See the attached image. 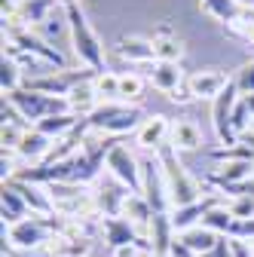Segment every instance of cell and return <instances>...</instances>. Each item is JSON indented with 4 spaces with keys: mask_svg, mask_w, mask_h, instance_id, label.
<instances>
[{
    "mask_svg": "<svg viewBox=\"0 0 254 257\" xmlns=\"http://www.w3.org/2000/svg\"><path fill=\"white\" fill-rule=\"evenodd\" d=\"M236 104H239V89L230 80V86L220 92L217 98H214V104H211V125H214V135L220 138L224 147L239 144V138L233 132V110H236Z\"/></svg>",
    "mask_w": 254,
    "mask_h": 257,
    "instance_id": "obj_8",
    "label": "cell"
},
{
    "mask_svg": "<svg viewBox=\"0 0 254 257\" xmlns=\"http://www.w3.org/2000/svg\"><path fill=\"white\" fill-rule=\"evenodd\" d=\"M217 187L220 193H227L230 199H239V196H254V181H242V184H211Z\"/></svg>",
    "mask_w": 254,
    "mask_h": 257,
    "instance_id": "obj_37",
    "label": "cell"
},
{
    "mask_svg": "<svg viewBox=\"0 0 254 257\" xmlns=\"http://www.w3.org/2000/svg\"><path fill=\"white\" fill-rule=\"evenodd\" d=\"M242 104L251 110V116H254V95H245V98H242Z\"/></svg>",
    "mask_w": 254,
    "mask_h": 257,
    "instance_id": "obj_44",
    "label": "cell"
},
{
    "mask_svg": "<svg viewBox=\"0 0 254 257\" xmlns=\"http://www.w3.org/2000/svg\"><path fill=\"white\" fill-rule=\"evenodd\" d=\"M211 159H217V163H239V159H245V163H254V150L245 147V144L217 147V150H211Z\"/></svg>",
    "mask_w": 254,
    "mask_h": 257,
    "instance_id": "obj_34",
    "label": "cell"
},
{
    "mask_svg": "<svg viewBox=\"0 0 254 257\" xmlns=\"http://www.w3.org/2000/svg\"><path fill=\"white\" fill-rule=\"evenodd\" d=\"M4 184H10V187L19 193V196L28 202L31 214H43V217L55 214V205H52V196H49L46 187H40V184H28V181H16V178H10V181H4Z\"/></svg>",
    "mask_w": 254,
    "mask_h": 257,
    "instance_id": "obj_11",
    "label": "cell"
},
{
    "mask_svg": "<svg viewBox=\"0 0 254 257\" xmlns=\"http://www.w3.org/2000/svg\"><path fill=\"white\" fill-rule=\"evenodd\" d=\"M150 245H153V257H169V248L175 242V227H172V214H153L150 220Z\"/></svg>",
    "mask_w": 254,
    "mask_h": 257,
    "instance_id": "obj_16",
    "label": "cell"
},
{
    "mask_svg": "<svg viewBox=\"0 0 254 257\" xmlns=\"http://www.w3.org/2000/svg\"><path fill=\"white\" fill-rule=\"evenodd\" d=\"M153 49H156V61H172V64H178L181 55H184V46L172 34V28H160V34L153 37Z\"/></svg>",
    "mask_w": 254,
    "mask_h": 257,
    "instance_id": "obj_24",
    "label": "cell"
},
{
    "mask_svg": "<svg viewBox=\"0 0 254 257\" xmlns=\"http://www.w3.org/2000/svg\"><path fill=\"white\" fill-rule=\"evenodd\" d=\"M4 98L19 110L22 119H31V122H40V119H49V116H58V113H74L71 110V101L68 98H58V95H43V92H31V89H16Z\"/></svg>",
    "mask_w": 254,
    "mask_h": 257,
    "instance_id": "obj_5",
    "label": "cell"
},
{
    "mask_svg": "<svg viewBox=\"0 0 254 257\" xmlns=\"http://www.w3.org/2000/svg\"><path fill=\"white\" fill-rule=\"evenodd\" d=\"M233 83H236V89H239V95L245 98V95H254V61H245L242 68L236 71V77H233Z\"/></svg>",
    "mask_w": 254,
    "mask_h": 257,
    "instance_id": "obj_35",
    "label": "cell"
},
{
    "mask_svg": "<svg viewBox=\"0 0 254 257\" xmlns=\"http://www.w3.org/2000/svg\"><path fill=\"white\" fill-rule=\"evenodd\" d=\"M0 202H4V223L7 227H16L19 220H25L28 217V202L19 196V193L10 187V184H4V193H0Z\"/></svg>",
    "mask_w": 254,
    "mask_h": 257,
    "instance_id": "obj_25",
    "label": "cell"
},
{
    "mask_svg": "<svg viewBox=\"0 0 254 257\" xmlns=\"http://www.w3.org/2000/svg\"><path fill=\"white\" fill-rule=\"evenodd\" d=\"M230 257H254V245L245 239H230Z\"/></svg>",
    "mask_w": 254,
    "mask_h": 257,
    "instance_id": "obj_38",
    "label": "cell"
},
{
    "mask_svg": "<svg viewBox=\"0 0 254 257\" xmlns=\"http://www.w3.org/2000/svg\"><path fill=\"white\" fill-rule=\"evenodd\" d=\"M107 172L129 190V193H141V163L129 153L125 144H116L107 153Z\"/></svg>",
    "mask_w": 254,
    "mask_h": 257,
    "instance_id": "obj_10",
    "label": "cell"
},
{
    "mask_svg": "<svg viewBox=\"0 0 254 257\" xmlns=\"http://www.w3.org/2000/svg\"><path fill=\"white\" fill-rule=\"evenodd\" d=\"M49 153H52V138L37 132V128H25V135H22V141L16 147V156L25 159V163L40 166V163H46Z\"/></svg>",
    "mask_w": 254,
    "mask_h": 257,
    "instance_id": "obj_12",
    "label": "cell"
},
{
    "mask_svg": "<svg viewBox=\"0 0 254 257\" xmlns=\"http://www.w3.org/2000/svg\"><path fill=\"white\" fill-rule=\"evenodd\" d=\"M68 101H71V110L77 113V116H89L95 107H98L101 104V98H98V95H95V89H92V83H83V86H77L71 95H68Z\"/></svg>",
    "mask_w": 254,
    "mask_h": 257,
    "instance_id": "obj_27",
    "label": "cell"
},
{
    "mask_svg": "<svg viewBox=\"0 0 254 257\" xmlns=\"http://www.w3.org/2000/svg\"><path fill=\"white\" fill-rule=\"evenodd\" d=\"M58 0H22L19 4V16L13 19L16 25H40L46 22V16L55 10ZM10 25V22H7Z\"/></svg>",
    "mask_w": 254,
    "mask_h": 257,
    "instance_id": "obj_20",
    "label": "cell"
},
{
    "mask_svg": "<svg viewBox=\"0 0 254 257\" xmlns=\"http://www.w3.org/2000/svg\"><path fill=\"white\" fill-rule=\"evenodd\" d=\"M251 175H254V163L239 159V163H224L217 172H211L205 181L208 184H242V181H251Z\"/></svg>",
    "mask_w": 254,
    "mask_h": 257,
    "instance_id": "obj_21",
    "label": "cell"
},
{
    "mask_svg": "<svg viewBox=\"0 0 254 257\" xmlns=\"http://www.w3.org/2000/svg\"><path fill=\"white\" fill-rule=\"evenodd\" d=\"M230 214L239 217V220H248L254 217V196H239V199H230Z\"/></svg>",
    "mask_w": 254,
    "mask_h": 257,
    "instance_id": "obj_36",
    "label": "cell"
},
{
    "mask_svg": "<svg viewBox=\"0 0 254 257\" xmlns=\"http://www.w3.org/2000/svg\"><path fill=\"white\" fill-rule=\"evenodd\" d=\"M25 83L19 80V64L13 61V58H0V89H4V95H10V92H16V89H22Z\"/></svg>",
    "mask_w": 254,
    "mask_h": 257,
    "instance_id": "obj_33",
    "label": "cell"
},
{
    "mask_svg": "<svg viewBox=\"0 0 254 257\" xmlns=\"http://www.w3.org/2000/svg\"><path fill=\"white\" fill-rule=\"evenodd\" d=\"M141 196L147 199L153 214H169L172 199H169L166 175H163V166H160V159H156V153L141 159Z\"/></svg>",
    "mask_w": 254,
    "mask_h": 257,
    "instance_id": "obj_6",
    "label": "cell"
},
{
    "mask_svg": "<svg viewBox=\"0 0 254 257\" xmlns=\"http://www.w3.org/2000/svg\"><path fill=\"white\" fill-rule=\"evenodd\" d=\"M65 4H68V0H65Z\"/></svg>",
    "mask_w": 254,
    "mask_h": 257,
    "instance_id": "obj_46",
    "label": "cell"
},
{
    "mask_svg": "<svg viewBox=\"0 0 254 257\" xmlns=\"http://www.w3.org/2000/svg\"><path fill=\"white\" fill-rule=\"evenodd\" d=\"M156 159L163 166V175H166V187H169V199H172V208H184V205H193L202 199V187L187 175V169L181 166L178 159V150L172 144L156 150Z\"/></svg>",
    "mask_w": 254,
    "mask_h": 257,
    "instance_id": "obj_2",
    "label": "cell"
},
{
    "mask_svg": "<svg viewBox=\"0 0 254 257\" xmlns=\"http://www.w3.org/2000/svg\"><path fill=\"white\" fill-rule=\"evenodd\" d=\"M65 16H68V28H71V40H74V52L77 58L92 68L95 74H107V61H104V46L98 40V34L92 31V25L86 22V13L77 0L65 4Z\"/></svg>",
    "mask_w": 254,
    "mask_h": 257,
    "instance_id": "obj_1",
    "label": "cell"
},
{
    "mask_svg": "<svg viewBox=\"0 0 254 257\" xmlns=\"http://www.w3.org/2000/svg\"><path fill=\"white\" fill-rule=\"evenodd\" d=\"M122 217H129L135 227H150L153 208L147 205V199L141 193H129V196H125V205H122Z\"/></svg>",
    "mask_w": 254,
    "mask_h": 257,
    "instance_id": "obj_26",
    "label": "cell"
},
{
    "mask_svg": "<svg viewBox=\"0 0 254 257\" xmlns=\"http://www.w3.org/2000/svg\"><path fill=\"white\" fill-rule=\"evenodd\" d=\"M113 257H147L141 248H135V245H129V248H119V251H113Z\"/></svg>",
    "mask_w": 254,
    "mask_h": 257,
    "instance_id": "obj_42",
    "label": "cell"
},
{
    "mask_svg": "<svg viewBox=\"0 0 254 257\" xmlns=\"http://www.w3.org/2000/svg\"><path fill=\"white\" fill-rule=\"evenodd\" d=\"M169 135H172V122L166 116H150V119L141 122V128L135 132V141H138V147L156 153L160 147L169 144Z\"/></svg>",
    "mask_w": 254,
    "mask_h": 257,
    "instance_id": "obj_13",
    "label": "cell"
},
{
    "mask_svg": "<svg viewBox=\"0 0 254 257\" xmlns=\"http://www.w3.org/2000/svg\"><path fill=\"white\" fill-rule=\"evenodd\" d=\"M169 257H196V251L190 248L181 236H175V242H172V248H169Z\"/></svg>",
    "mask_w": 254,
    "mask_h": 257,
    "instance_id": "obj_39",
    "label": "cell"
},
{
    "mask_svg": "<svg viewBox=\"0 0 254 257\" xmlns=\"http://www.w3.org/2000/svg\"><path fill=\"white\" fill-rule=\"evenodd\" d=\"M83 122V116H77V113H58V116H49V119H40L34 128L37 132H43V135H49L52 141L55 138H65V135H71L74 128Z\"/></svg>",
    "mask_w": 254,
    "mask_h": 257,
    "instance_id": "obj_23",
    "label": "cell"
},
{
    "mask_svg": "<svg viewBox=\"0 0 254 257\" xmlns=\"http://www.w3.org/2000/svg\"><path fill=\"white\" fill-rule=\"evenodd\" d=\"M199 4H202V10L208 16H214L217 22H224V25H233L239 19L242 7H245V4H239V0H199Z\"/></svg>",
    "mask_w": 254,
    "mask_h": 257,
    "instance_id": "obj_29",
    "label": "cell"
},
{
    "mask_svg": "<svg viewBox=\"0 0 254 257\" xmlns=\"http://www.w3.org/2000/svg\"><path fill=\"white\" fill-rule=\"evenodd\" d=\"M202 257H230V239H227V236H220L217 245H214L208 254H202Z\"/></svg>",
    "mask_w": 254,
    "mask_h": 257,
    "instance_id": "obj_41",
    "label": "cell"
},
{
    "mask_svg": "<svg viewBox=\"0 0 254 257\" xmlns=\"http://www.w3.org/2000/svg\"><path fill=\"white\" fill-rule=\"evenodd\" d=\"M150 83H153L156 89H163V92H169V95H172V92L184 83V74H181L178 64H172V61H153Z\"/></svg>",
    "mask_w": 254,
    "mask_h": 257,
    "instance_id": "obj_22",
    "label": "cell"
},
{
    "mask_svg": "<svg viewBox=\"0 0 254 257\" xmlns=\"http://www.w3.org/2000/svg\"><path fill=\"white\" fill-rule=\"evenodd\" d=\"M230 223H233V214H230V208H227V205H214V208L202 217V227L214 230L217 236H227Z\"/></svg>",
    "mask_w": 254,
    "mask_h": 257,
    "instance_id": "obj_32",
    "label": "cell"
},
{
    "mask_svg": "<svg viewBox=\"0 0 254 257\" xmlns=\"http://www.w3.org/2000/svg\"><path fill=\"white\" fill-rule=\"evenodd\" d=\"M187 86H190V92H193V98H217L220 92H224L227 86H230V77L227 74H220V71H199V74H193V77H187Z\"/></svg>",
    "mask_w": 254,
    "mask_h": 257,
    "instance_id": "obj_14",
    "label": "cell"
},
{
    "mask_svg": "<svg viewBox=\"0 0 254 257\" xmlns=\"http://www.w3.org/2000/svg\"><path fill=\"white\" fill-rule=\"evenodd\" d=\"M239 144H245V147H251V150H254V132H251V128H248L245 135H239Z\"/></svg>",
    "mask_w": 254,
    "mask_h": 257,
    "instance_id": "obj_43",
    "label": "cell"
},
{
    "mask_svg": "<svg viewBox=\"0 0 254 257\" xmlns=\"http://www.w3.org/2000/svg\"><path fill=\"white\" fill-rule=\"evenodd\" d=\"M214 205H220V202H217V199H199V202H193V205L172 208V227H175V233H187V230L199 227L202 217H205Z\"/></svg>",
    "mask_w": 254,
    "mask_h": 257,
    "instance_id": "obj_15",
    "label": "cell"
},
{
    "mask_svg": "<svg viewBox=\"0 0 254 257\" xmlns=\"http://www.w3.org/2000/svg\"><path fill=\"white\" fill-rule=\"evenodd\" d=\"M239 4H248V0H239Z\"/></svg>",
    "mask_w": 254,
    "mask_h": 257,
    "instance_id": "obj_45",
    "label": "cell"
},
{
    "mask_svg": "<svg viewBox=\"0 0 254 257\" xmlns=\"http://www.w3.org/2000/svg\"><path fill=\"white\" fill-rule=\"evenodd\" d=\"M116 52L125 61H156L153 40H144V37H119Z\"/></svg>",
    "mask_w": 254,
    "mask_h": 257,
    "instance_id": "obj_19",
    "label": "cell"
},
{
    "mask_svg": "<svg viewBox=\"0 0 254 257\" xmlns=\"http://www.w3.org/2000/svg\"><path fill=\"white\" fill-rule=\"evenodd\" d=\"M169 98H172V101H178V104H187V101H193V92H190L187 80H184V83H181V86H178L172 95H169Z\"/></svg>",
    "mask_w": 254,
    "mask_h": 257,
    "instance_id": "obj_40",
    "label": "cell"
},
{
    "mask_svg": "<svg viewBox=\"0 0 254 257\" xmlns=\"http://www.w3.org/2000/svg\"><path fill=\"white\" fill-rule=\"evenodd\" d=\"M92 132H104V135H125V132H138L141 128V107L138 104H122V101H107L98 104L89 116H86Z\"/></svg>",
    "mask_w": 254,
    "mask_h": 257,
    "instance_id": "obj_4",
    "label": "cell"
},
{
    "mask_svg": "<svg viewBox=\"0 0 254 257\" xmlns=\"http://www.w3.org/2000/svg\"><path fill=\"white\" fill-rule=\"evenodd\" d=\"M92 89H95V95L101 98V104H107V101H119V77L116 74H98L92 80Z\"/></svg>",
    "mask_w": 254,
    "mask_h": 257,
    "instance_id": "obj_30",
    "label": "cell"
},
{
    "mask_svg": "<svg viewBox=\"0 0 254 257\" xmlns=\"http://www.w3.org/2000/svg\"><path fill=\"white\" fill-rule=\"evenodd\" d=\"M169 144H172L175 150H199V147H202V132H199V125L190 122V119L172 122Z\"/></svg>",
    "mask_w": 254,
    "mask_h": 257,
    "instance_id": "obj_17",
    "label": "cell"
},
{
    "mask_svg": "<svg viewBox=\"0 0 254 257\" xmlns=\"http://www.w3.org/2000/svg\"><path fill=\"white\" fill-rule=\"evenodd\" d=\"M4 34H7V40L13 43V46H19L22 52H28L31 58H43V61H49V64H58L61 71H68V61H65V55H61L55 46H46L40 37H34L31 31L25 28V25H16V22H10V25H4Z\"/></svg>",
    "mask_w": 254,
    "mask_h": 257,
    "instance_id": "obj_9",
    "label": "cell"
},
{
    "mask_svg": "<svg viewBox=\"0 0 254 257\" xmlns=\"http://www.w3.org/2000/svg\"><path fill=\"white\" fill-rule=\"evenodd\" d=\"M190 248H193L196 251V257H202V254H208L214 245H217V233L214 230H208V227H202V223H199V227H193V230H187V233H178Z\"/></svg>",
    "mask_w": 254,
    "mask_h": 257,
    "instance_id": "obj_28",
    "label": "cell"
},
{
    "mask_svg": "<svg viewBox=\"0 0 254 257\" xmlns=\"http://www.w3.org/2000/svg\"><path fill=\"white\" fill-rule=\"evenodd\" d=\"M65 230V217L61 214H31L25 220H19L16 227L7 230V248H16V251H40L55 233Z\"/></svg>",
    "mask_w": 254,
    "mask_h": 257,
    "instance_id": "obj_3",
    "label": "cell"
},
{
    "mask_svg": "<svg viewBox=\"0 0 254 257\" xmlns=\"http://www.w3.org/2000/svg\"><path fill=\"white\" fill-rule=\"evenodd\" d=\"M125 196H129V193H122L119 187L104 184L98 193H95V208H98V214H101V217H122Z\"/></svg>",
    "mask_w": 254,
    "mask_h": 257,
    "instance_id": "obj_18",
    "label": "cell"
},
{
    "mask_svg": "<svg viewBox=\"0 0 254 257\" xmlns=\"http://www.w3.org/2000/svg\"><path fill=\"white\" fill-rule=\"evenodd\" d=\"M144 98V80L138 74H122L119 77V101L122 104H138Z\"/></svg>",
    "mask_w": 254,
    "mask_h": 257,
    "instance_id": "obj_31",
    "label": "cell"
},
{
    "mask_svg": "<svg viewBox=\"0 0 254 257\" xmlns=\"http://www.w3.org/2000/svg\"><path fill=\"white\" fill-rule=\"evenodd\" d=\"M95 74L92 68H83V71H58V74H49V77H31L25 80V89L31 92H43V95H58V98H68V95L83 86V83H92Z\"/></svg>",
    "mask_w": 254,
    "mask_h": 257,
    "instance_id": "obj_7",
    "label": "cell"
}]
</instances>
